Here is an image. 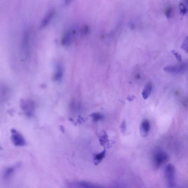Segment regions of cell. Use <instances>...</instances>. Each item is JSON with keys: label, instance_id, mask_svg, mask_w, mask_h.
<instances>
[{"label": "cell", "instance_id": "6da1fadb", "mask_svg": "<svg viewBox=\"0 0 188 188\" xmlns=\"http://www.w3.org/2000/svg\"><path fill=\"white\" fill-rule=\"evenodd\" d=\"M168 159L167 153L163 151L158 150L154 152L153 156V163L156 167H159L166 163Z\"/></svg>", "mask_w": 188, "mask_h": 188}, {"label": "cell", "instance_id": "7a4b0ae2", "mask_svg": "<svg viewBox=\"0 0 188 188\" xmlns=\"http://www.w3.org/2000/svg\"><path fill=\"white\" fill-rule=\"evenodd\" d=\"M175 170L174 166L169 164L165 167V175L166 179L167 185L169 187L174 186Z\"/></svg>", "mask_w": 188, "mask_h": 188}, {"label": "cell", "instance_id": "3957f363", "mask_svg": "<svg viewBox=\"0 0 188 188\" xmlns=\"http://www.w3.org/2000/svg\"><path fill=\"white\" fill-rule=\"evenodd\" d=\"M11 133H12L11 138H12V142L15 146H25L26 144V142L21 134L15 129L11 130Z\"/></svg>", "mask_w": 188, "mask_h": 188}, {"label": "cell", "instance_id": "277c9868", "mask_svg": "<svg viewBox=\"0 0 188 188\" xmlns=\"http://www.w3.org/2000/svg\"><path fill=\"white\" fill-rule=\"evenodd\" d=\"M186 69V65L182 64L176 66H167L164 67L163 70L169 73L178 74L183 73Z\"/></svg>", "mask_w": 188, "mask_h": 188}, {"label": "cell", "instance_id": "5b68a950", "mask_svg": "<svg viewBox=\"0 0 188 188\" xmlns=\"http://www.w3.org/2000/svg\"><path fill=\"white\" fill-rule=\"evenodd\" d=\"M68 186L72 188H103L84 181L71 182L68 184Z\"/></svg>", "mask_w": 188, "mask_h": 188}, {"label": "cell", "instance_id": "8992f818", "mask_svg": "<svg viewBox=\"0 0 188 188\" xmlns=\"http://www.w3.org/2000/svg\"><path fill=\"white\" fill-rule=\"evenodd\" d=\"M150 129V124L148 120H145L143 121L140 127L141 135L142 137H146L148 135Z\"/></svg>", "mask_w": 188, "mask_h": 188}, {"label": "cell", "instance_id": "52a82bcc", "mask_svg": "<svg viewBox=\"0 0 188 188\" xmlns=\"http://www.w3.org/2000/svg\"><path fill=\"white\" fill-rule=\"evenodd\" d=\"M63 74V68L61 64H58L54 75V79L56 81L59 82L62 79Z\"/></svg>", "mask_w": 188, "mask_h": 188}, {"label": "cell", "instance_id": "ba28073f", "mask_svg": "<svg viewBox=\"0 0 188 188\" xmlns=\"http://www.w3.org/2000/svg\"><path fill=\"white\" fill-rule=\"evenodd\" d=\"M29 34L27 32H25L24 33L22 44L23 51L25 53H28L29 52Z\"/></svg>", "mask_w": 188, "mask_h": 188}, {"label": "cell", "instance_id": "9c48e42d", "mask_svg": "<svg viewBox=\"0 0 188 188\" xmlns=\"http://www.w3.org/2000/svg\"><path fill=\"white\" fill-rule=\"evenodd\" d=\"M152 90V84L151 83H148L145 87L142 92V97L144 99H148L151 94Z\"/></svg>", "mask_w": 188, "mask_h": 188}, {"label": "cell", "instance_id": "30bf717a", "mask_svg": "<svg viewBox=\"0 0 188 188\" xmlns=\"http://www.w3.org/2000/svg\"><path fill=\"white\" fill-rule=\"evenodd\" d=\"M32 102L29 101H25L23 102V110L26 112V113L27 115H32L33 112L30 110L29 109H33V106Z\"/></svg>", "mask_w": 188, "mask_h": 188}, {"label": "cell", "instance_id": "8fae6325", "mask_svg": "<svg viewBox=\"0 0 188 188\" xmlns=\"http://www.w3.org/2000/svg\"><path fill=\"white\" fill-rule=\"evenodd\" d=\"M54 13L53 10L50 11L48 12L47 14L44 17L43 20H42L41 24V27H44L49 23L52 17H53Z\"/></svg>", "mask_w": 188, "mask_h": 188}, {"label": "cell", "instance_id": "7c38bea8", "mask_svg": "<svg viewBox=\"0 0 188 188\" xmlns=\"http://www.w3.org/2000/svg\"><path fill=\"white\" fill-rule=\"evenodd\" d=\"M180 14L184 15L188 12V0L182 1L179 3Z\"/></svg>", "mask_w": 188, "mask_h": 188}, {"label": "cell", "instance_id": "4fadbf2b", "mask_svg": "<svg viewBox=\"0 0 188 188\" xmlns=\"http://www.w3.org/2000/svg\"><path fill=\"white\" fill-rule=\"evenodd\" d=\"M106 154V151L105 149L100 153L96 154L94 158V164L96 165L99 164L105 157Z\"/></svg>", "mask_w": 188, "mask_h": 188}, {"label": "cell", "instance_id": "5bb4252c", "mask_svg": "<svg viewBox=\"0 0 188 188\" xmlns=\"http://www.w3.org/2000/svg\"><path fill=\"white\" fill-rule=\"evenodd\" d=\"M70 32H68L65 33L62 40V44L65 46H67L70 44L71 40V33Z\"/></svg>", "mask_w": 188, "mask_h": 188}, {"label": "cell", "instance_id": "9a60e30c", "mask_svg": "<svg viewBox=\"0 0 188 188\" xmlns=\"http://www.w3.org/2000/svg\"><path fill=\"white\" fill-rule=\"evenodd\" d=\"M20 164H17V165H16L13 166L9 167L7 168L4 174V178H8L10 177L13 174L14 171L16 169L17 167Z\"/></svg>", "mask_w": 188, "mask_h": 188}, {"label": "cell", "instance_id": "2e32d148", "mask_svg": "<svg viewBox=\"0 0 188 188\" xmlns=\"http://www.w3.org/2000/svg\"><path fill=\"white\" fill-rule=\"evenodd\" d=\"M93 121L98 122L103 118V116L99 113H94L90 115Z\"/></svg>", "mask_w": 188, "mask_h": 188}, {"label": "cell", "instance_id": "e0dca14e", "mask_svg": "<svg viewBox=\"0 0 188 188\" xmlns=\"http://www.w3.org/2000/svg\"><path fill=\"white\" fill-rule=\"evenodd\" d=\"M181 48L188 54V35L184 39L181 46Z\"/></svg>", "mask_w": 188, "mask_h": 188}, {"label": "cell", "instance_id": "ac0fdd59", "mask_svg": "<svg viewBox=\"0 0 188 188\" xmlns=\"http://www.w3.org/2000/svg\"><path fill=\"white\" fill-rule=\"evenodd\" d=\"M173 9L172 7H168L166 9L165 14L167 18H170L172 16Z\"/></svg>", "mask_w": 188, "mask_h": 188}, {"label": "cell", "instance_id": "d6986e66", "mask_svg": "<svg viewBox=\"0 0 188 188\" xmlns=\"http://www.w3.org/2000/svg\"><path fill=\"white\" fill-rule=\"evenodd\" d=\"M172 52L173 55L175 56V57L177 59L179 62H181L182 60V58L180 53H178V52L174 51V50H173Z\"/></svg>", "mask_w": 188, "mask_h": 188}, {"label": "cell", "instance_id": "ffe728a7", "mask_svg": "<svg viewBox=\"0 0 188 188\" xmlns=\"http://www.w3.org/2000/svg\"><path fill=\"white\" fill-rule=\"evenodd\" d=\"M121 131L122 133H125L126 130V124L125 121H124L122 122L120 126Z\"/></svg>", "mask_w": 188, "mask_h": 188}]
</instances>
